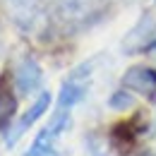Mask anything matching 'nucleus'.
<instances>
[{
	"mask_svg": "<svg viewBox=\"0 0 156 156\" xmlns=\"http://www.w3.org/2000/svg\"><path fill=\"white\" fill-rule=\"evenodd\" d=\"M70 127V111L67 108H58L48 127H43L39 132V137L34 139V144L29 147V151L24 156H60L58 151V137Z\"/></svg>",
	"mask_w": 156,
	"mask_h": 156,
	"instance_id": "1",
	"label": "nucleus"
},
{
	"mask_svg": "<svg viewBox=\"0 0 156 156\" xmlns=\"http://www.w3.org/2000/svg\"><path fill=\"white\" fill-rule=\"evenodd\" d=\"M87 75H89V70H87V65H82L77 72H72L70 79L62 84V89H60V96H58V108H72L75 103H79L84 94H87Z\"/></svg>",
	"mask_w": 156,
	"mask_h": 156,
	"instance_id": "2",
	"label": "nucleus"
},
{
	"mask_svg": "<svg viewBox=\"0 0 156 156\" xmlns=\"http://www.w3.org/2000/svg\"><path fill=\"white\" fill-rule=\"evenodd\" d=\"M122 87L125 89H132L137 94H144V96H154L156 94V70L151 67H130L125 75H122Z\"/></svg>",
	"mask_w": 156,
	"mask_h": 156,
	"instance_id": "3",
	"label": "nucleus"
},
{
	"mask_svg": "<svg viewBox=\"0 0 156 156\" xmlns=\"http://www.w3.org/2000/svg\"><path fill=\"white\" fill-rule=\"evenodd\" d=\"M7 7V17L22 27L24 31H29L34 27V22L39 20V2L36 0H2Z\"/></svg>",
	"mask_w": 156,
	"mask_h": 156,
	"instance_id": "4",
	"label": "nucleus"
},
{
	"mask_svg": "<svg viewBox=\"0 0 156 156\" xmlns=\"http://www.w3.org/2000/svg\"><path fill=\"white\" fill-rule=\"evenodd\" d=\"M48 106H51V94H48V91H43V94L34 101V106H31V108H29V111L20 118V122H17V125L7 132V144L12 147V144H15V142H17L24 132H27V127H31V125H34V122H36L43 113H46V111H48Z\"/></svg>",
	"mask_w": 156,
	"mask_h": 156,
	"instance_id": "5",
	"label": "nucleus"
},
{
	"mask_svg": "<svg viewBox=\"0 0 156 156\" xmlns=\"http://www.w3.org/2000/svg\"><path fill=\"white\" fill-rule=\"evenodd\" d=\"M41 67L36 60L27 58L20 62V67H17V75H15V84H17V91L20 94H31L34 89H39L41 87Z\"/></svg>",
	"mask_w": 156,
	"mask_h": 156,
	"instance_id": "6",
	"label": "nucleus"
},
{
	"mask_svg": "<svg viewBox=\"0 0 156 156\" xmlns=\"http://www.w3.org/2000/svg\"><path fill=\"white\" fill-rule=\"evenodd\" d=\"M111 139H113V144H115L118 149H130L132 144H135L137 139V130H135V120L132 122H118L115 127H113V135H111Z\"/></svg>",
	"mask_w": 156,
	"mask_h": 156,
	"instance_id": "7",
	"label": "nucleus"
},
{
	"mask_svg": "<svg viewBox=\"0 0 156 156\" xmlns=\"http://www.w3.org/2000/svg\"><path fill=\"white\" fill-rule=\"evenodd\" d=\"M15 111H17V98L10 94V89L0 87V130L12 120Z\"/></svg>",
	"mask_w": 156,
	"mask_h": 156,
	"instance_id": "8",
	"label": "nucleus"
},
{
	"mask_svg": "<svg viewBox=\"0 0 156 156\" xmlns=\"http://www.w3.org/2000/svg\"><path fill=\"white\" fill-rule=\"evenodd\" d=\"M111 108H115V111H125V108H130L135 101H132V96L130 94H125V91H118V94H113L111 96Z\"/></svg>",
	"mask_w": 156,
	"mask_h": 156,
	"instance_id": "9",
	"label": "nucleus"
},
{
	"mask_svg": "<svg viewBox=\"0 0 156 156\" xmlns=\"http://www.w3.org/2000/svg\"><path fill=\"white\" fill-rule=\"evenodd\" d=\"M142 156H151V154H142Z\"/></svg>",
	"mask_w": 156,
	"mask_h": 156,
	"instance_id": "10",
	"label": "nucleus"
}]
</instances>
